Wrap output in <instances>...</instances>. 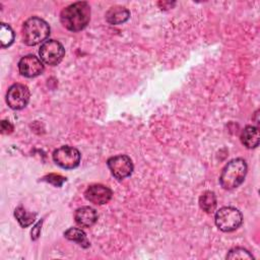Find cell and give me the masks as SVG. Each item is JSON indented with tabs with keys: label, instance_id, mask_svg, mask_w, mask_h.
Segmentation results:
<instances>
[{
	"label": "cell",
	"instance_id": "1",
	"mask_svg": "<svg viewBox=\"0 0 260 260\" xmlns=\"http://www.w3.org/2000/svg\"><path fill=\"white\" fill-rule=\"evenodd\" d=\"M90 20V6L85 1H78L63 8L60 13L62 25L70 31L83 29Z\"/></svg>",
	"mask_w": 260,
	"mask_h": 260
},
{
	"label": "cell",
	"instance_id": "2",
	"mask_svg": "<svg viewBox=\"0 0 260 260\" xmlns=\"http://www.w3.org/2000/svg\"><path fill=\"white\" fill-rule=\"evenodd\" d=\"M248 166L245 159L239 157L229 161L221 171L219 177L220 186L224 190H233L239 187L245 180Z\"/></svg>",
	"mask_w": 260,
	"mask_h": 260
},
{
	"label": "cell",
	"instance_id": "3",
	"mask_svg": "<svg viewBox=\"0 0 260 260\" xmlns=\"http://www.w3.org/2000/svg\"><path fill=\"white\" fill-rule=\"evenodd\" d=\"M50 26L44 19L32 16L25 20L22 26V40L27 46H36L46 42L50 36Z\"/></svg>",
	"mask_w": 260,
	"mask_h": 260
},
{
	"label": "cell",
	"instance_id": "4",
	"mask_svg": "<svg viewBox=\"0 0 260 260\" xmlns=\"http://www.w3.org/2000/svg\"><path fill=\"white\" fill-rule=\"evenodd\" d=\"M214 221L220 231L229 233L240 228L243 222V215L239 209L232 206H224L216 211Z\"/></svg>",
	"mask_w": 260,
	"mask_h": 260
},
{
	"label": "cell",
	"instance_id": "5",
	"mask_svg": "<svg viewBox=\"0 0 260 260\" xmlns=\"http://www.w3.org/2000/svg\"><path fill=\"white\" fill-rule=\"evenodd\" d=\"M39 54L43 63L55 66L62 61L65 55V49L60 42L56 40H48L41 45Z\"/></svg>",
	"mask_w": 260,
	"mask_h": 260
},
{
	"label": "cell",
	"instance_id": "6",
	"mask_svg": "<svg viewBox=\"0 0 260 260\" xmlns=\"http://www.w3.org/2000/svg\"><path fill=\"white\" fill-rule=\"evenodd\" d=\"M53 160L60 168L71 170L78 167L80 162V152L75 147L64 145L54 150Z\"/></svg>",
	"mask_w": 260,
	"mask_h": 260
},
{
	"label": "cell",
	"instance_id": "7",
	"mask_svg": "<svg viewBox=\"0 0 260 260\" xmlns=\"http://www.w3.org/2000/svg\"><path fill=\"white\" fill-rule=\"evenodd\" d=\"M29 89L21 83L11 85L6 93V103L12 110H21L29 102Z\"/></svg>",
	"mask_w": 260,
	"mask_h": 260
},
{
	"label": "cell",
	"instance_id": "8",
	"mask_svg": "<svg viewBox=\"0 0 260 260\" xmlns=\"http://www.w3.org/2000/svg\"><path fill=\"white\" fill-rule=\"evenodd\" d=\"M107 165L112 175L118 180L129 177L133 172V162L131 158L125 154H119L110 157L107 160Z\"/></svg>",
	"mask_w": 260,
	"mask_h": 260
},
{
	"label": "cell",
	"instance_id": "9",
	"mask_svg": "<svg viewBox=\"0 0 260 260\" xmlns=\"http://www.w3.org/2000/svg\"><path fill=\"white\" fill-rule=\"evenodd\" d=\"M19 73L27 78L39 76L44 71L43 61L35 55L23 56L18 62Z\"/></svg>",
	"mask_w": 260,
	"mask_h": 260
},
{
	"label": "cell",
	"instance_id": "10",
	"mask_svg": "<svg viewBox=\"0 0 260 260\" xmlns=\"http://www.w3.org/2000/svg\"><path fill=\"white\" fill-rule=\"evenodd\" d=\"M112 196V190L102 184L90 185L84 192V197L86 198V200L96 205H103L108 203L111 200Z\"/></svg>",
	"mask_w": 260,
	"mask_h": 260
},
{
	"label": "cell",
	"instance_id": "11",
	"mask_svg": "<svg viewBox=\"0 0 260 260\" xmlns=\"http://www.w3.org/2000/svg\"><path fill=\"white\" fill-rule=\"evenodd\" d=\"M75 222L81 228H90L98 220V212L90 206H82L76 209L74 213Z\"/></svg>",
	"mask_w": 260,
	"mask_h": 260
},
{
	"label": "cell",
	"instance_id": "12",
	"mask_svg": "<svg viewBox=\"0 0 260 260\" xmlns=\"http://www.w3.org/2000/svg\"><path fill=\"white\" fill-rule=\"evenodd\" d=\"M260 134L259 130L255 126H246L241 133V142L249 149L256 148L259 145Z\"/></svg>",
	"mask_w": 260,
	"mask_h": 260
},
{
	"label": "cell",
	"instance_id": "13",
	"mask_svg": "<svg viewBox=\"0 0 260 260\" xmlns=\"http://www.w3.org/2000/svg\"><path fill=\"white\" fill-rule=\"evenodd\" d=\"M130 12L127 8L123 6H113L106 12V20L110 24H121L128 20Z\"/></svg>",
	"mask_w": 260,
	"mask_h": 260
},
{
	"label": "cell",
	"instance_id": "14",
	"mask_svg": "<svg viewBox=\"0 0 260 260\" xmlns=\"http://www.w3.org/2000/svg\"><path fill=\"white\" fill-rule=\"evenodd\" d=\"M64 237L72 242H76L83 248L89 247V242L86 238L85 233L78 228H70L64 232Z\"/></svg>",
	"mask_w": 260,
	"mask_h": 260
},
{
	"label": "cell",
	"instance_id": "15",
	"mask_svg": "<svg viewBox=\"0 0 260 260\" xmlns=\"http://www.w3.org/2000/svg\"><path fill=\"white\" fill-rule=\"evenodd\" d=\"M199 205L203 211L207 213L213 212L216 207V196L214 192L212 191L203 192L199 197Z\"/></svg>",
	"mask_w": 260,
	"mask_h": 260
},
{
	"label": "cell",
	"instance_id": "16",
	"mask_svg": "<svg viewBox=\"0 0 260 260\" xmlns=\"http://www.w3.org/2000/svg\"><path fill=\"white\" fill-rule=\"evenodd\" d=\"M14 216L22 228H27L36 219V213L26 211L22 206H18L14 210Z\"/></svg>",
	"mask_w": 260,
	"mask_h": 260
},
{
	"label": "cell",
	"instance_id": "17",
	"mask_svg": "<svg viewBox=\"0 0 260 260\" xmlns=\"http://www.w3.org/2000/svg\"><path fill=\"white\" fill-rule=\"evenodd\" d=\"M14 41V32L12 28L6 24V23H1L0 27V43H1V48H7L10 45H12Z\"/></svg>",
	"mask_w": 260,
	"mask_h": 260
},
{
	"label": "cell",
	"instance_id": "18",
	"mask_svg": "<svg viewBox=\"0 0 260 260\" xmlns=\"http://www.w3.org/2000/svg\"><path fill=\"white\" fill-rule=\"evenodd\" d=\"M253 258L254 257L248 250L241 247H237L230 250L229 254L226 255V259H253Z\"/></svg>",
	"mask_w": 260,
	"mask_h": 260
},
{
	"label": "cell",
	"instance_id": "19",
	"mask_svg": "<svg viewBox=\"0 0 260 260\" xmlns=\"http://www.w3.org/2000/svg\"><path fill=\"white\" fill-rule=\"evenodd\" d=\"M44 181L56 186V187H60L63 185V183L66 181V178L62 177L61 175H57V174H49L47 176H45L43 178Z\"/></svg>",
	"mask_w": 260,
	"mask_h": 260
},
{
	"label": "cell",
	"instance_id": "20",
	"mask_svg": "<svg viewBox=\"0 0 260 260\" xmlns=\"http://www.w3.org/2000/svg\"><path fill=\"white\" fill-rule=\"evenodd\" d=\"M12 130H13V126L11 125L10 122L5 121V120H3L1 122V132L3 134H9L12 132Z\"/></svg>",
	"mask_w": 260,
	"mask_h": 260
},
{
	"label": "cell",
	"instance_id": "21",
	"mask_svg": "<svg viewBox=\"0 0 260 260\" xmlns=\"http://www.w3.org/2000/svg\"><path fill=\"white\" fill-rule=\"evenodd\" d=\"M41 226H42V220H40L31 230V239L32 240H37L40 236V233H41Z\"/></svg>",
	"mask_w": 260,
	"mask_h": 260
}]
</instances>
